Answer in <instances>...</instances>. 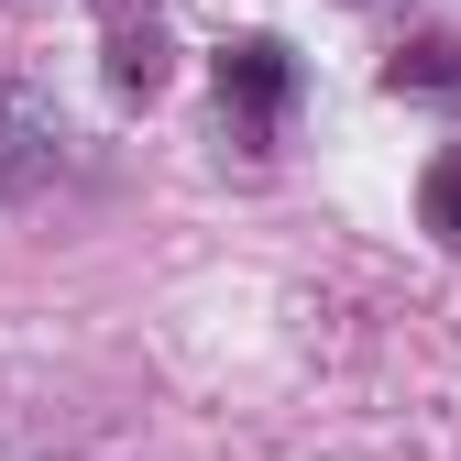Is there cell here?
Listing matches in <instances>:
<instances>
[{
    "mask_svg": "<svg viewBox=\"0 0 461 461\" xmlns=\"http://www.w3.org/2000/svg\"><path fill=\"white\" fill-rule=\"evenodd\" d=\"M285 99H297V55H285L275 33H230V44H220V110L275 122Z\"/></svg>",
    "mask_w": 461,
    "mask_h": 461,
    "instance_id": "obj_1",
    "label": "cell"
},
{
    "mask_svg": "<svg viewBox=\"0 0 461 461\" xmlns=\"http://www.w3.org/2000/svg\"><path fill=\"white\" fill-rule=\"evenodd\" d=\"M110 88H122V99H154L165 88V33L154 23H110Z\"/></svg>",
    "mask_w": 461,
    "mask_h": 461,
    "instance_id": "obj_2",
    "label": "cell"
},
{
    "mask_svg": "<svg viewBox=\"0 0 461 461\" xmlns=\"http://www.w3.org/2000/svg\"><path fill=\"white\" fill-rule=\"evenodd\" d=\"M384 88H461V44H450V33L395 44V55H384Z\"/></svg>",
    "mask_w": 461,
    "mask_h": 461,
    "instance_id": "obj_3",
    "label": "cell"
},
{
    "mask_svg": "<svg viewBox=\"0 0 461 461\" xmlns=\"http://www.w3.org/2000/svg\"><path fill=\"white\" fill-rule=\"evenodd\" d=\"M418 220L439 230V242H461V143L429 154V176H418Z\"/></svg>",
    "mask_w": 461,
    "mask_h": 461,
    "instance_id": "obj_4",
    "label": "cell"
}]
</instances>
